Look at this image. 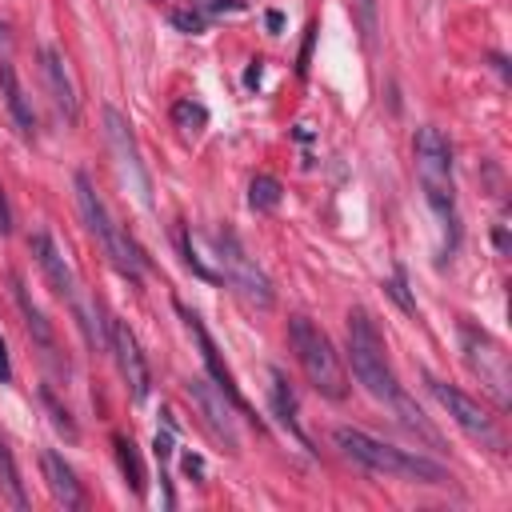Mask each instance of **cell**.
I'll return each mask as SVG.
<instances>
[{
  "mask_svg": "<svg viewBox=\"0 0 512 512\" xmlns=\"http://www.w3.org/2000/svg\"><path fill=\"white\" fill-rule=\"evenodd\" d=\"M40 468H44V484H48V492H52L56 504H64V508H84V488H80L76 472L64 464L60 452H44V456H40Z\"/></svg>",
  "mask_w": 512,
  "mask_h": 512,
  "instance_id": "cell-14",
  "label": "cell"
},
{
  "mask_svg": "<svg viewBox=\"0 0 512 512\" xmlns=\"http://www.w3.org/2000/svg\"><path fill=\"white\" fill-rule=\"evenodd\" d=\"M360 16H364V28L372 32V20H376V8H372V0H360Z\"/></svg>",
  "mask_w": 512,
  "mask_h": 512,
  "instance_id": "cell-27",
  "label": "cell"
},
{
  "mask_svg": "<svg viewBox=\"0 0 512 512\" xmlns=\"http://www.w3.org/2000/svg\"><path fill=\"white\" fill-rule=\"evenodd\" d=\"M104 136H108V148H112V156H116L120 180H124L128 192L140 200V208H152V180H148V168H144V160H140L132 124H128L116 108H104Z\"/></svg>",
  "mask_w": 512,
  "mask_h": 512,
  "instance_id": "cell-7",
  "label": "cell"
},
{
  "mask_svg": "<svg viewBox=\"0 0 512 512\" xmlns=\"http://www.w3.org/2000/svg\"><path fill=\"white\" fill-rule=\"evenodd\" d=\"M0 488L8 492V500L16 504V508H28V492H24V484H20V468H16V460H12V448L0 440Z\"/></svg>",
  "mask_w": 512,
  "mask_h": 512,
  "instance_id": "cell-20",
  "label": "cell"
},
{
  "mask_svg": "<svg viewBox=\"0 0 512 512\" xmlns=\"http://www.w3.org/2000/svg\"><path fill=\"white\" fill-rule=\"evenodd\" d=\"M348 360H352L356 380H360L376 400L392 404L408 428H420L428 440H436V432L420 420V408H412V404L404 400V392H400V384H396V372H392V364H388V356H384V336L376 332V324H372V316H368L364 308H352V312H348Z\"/></svg>",
  "mask_w": 512,
  "mask_h": 512,
  "instance_id": "cell-1",
  "label": "cell"
},
{
  "mask_svg": "<svg viewBox=\"0 0 512 512\" xmlns=\"http://www.w3.org/2000/svg\"><path fill=\"white\" fill-rule=\"evenodd\" d=\"M428 388H432V396L448 408V416H452L468 436L488 440L492 448H500V444H504V440H500L496 420L488 416V408H480V400H472L468 392H460V388H452V384H444V380H428Z\"/></svg>",
  "mask_w": 512,
  "mask_h": 512,
  "instance_id": "cell-9",
  "label": "cell"
},
{
  "mask_svg": "<svg viewBox=\"0 0 512 512\" xmlns=\"http://www.w3.org/2000/svg\"><path fill=\"white\" fill-rule=\"evenodd\" d=\"M72 188H76V208H80L88 232L100 240V248H104V256L112 260V268H116L128 284H140V276H144V256H140V248L132 244V236L116 224V216L108 212V204L100 200V192L92 188V180H88L84 172L72 176Z\"/></svg>",
  "mask_w": 512,
  "mask_h": 512,
  "instance_id": "cell-3",
  "label": "cell"
},
{
  "mask_svg": "<svg viewBox=\"0 0 512 512\" xmlns=\"http://www.w3.org/2000/svg\"><path fill=\"white\" fill-rule=\"evenodd\" d=\"M0 92H4V104H8V112L16 120V128L24 136H32L36 132V112H32V104H28V96H24V88H20V80H16L8 60H0Z\"/></svg>",
  "mask_w": 512,
  "mask_h": 512,
  "instance_id": "cell-17",
  "label": "cell"
},
{
  "mask_svg": "<svg viewBox=\"0 0 512 512\" xmlns=\"http://www.w3.org/2000/svg\"><path fill=\"white\" fill-rule=\"evenodd\" d=\"M184 472H188V476H200V472H204L200 456H184Z\"/></svg>",
  "mask_w": 512,
  "mask_h": 512,
  "instance_id": "cell-28",
  "label": "cell"
},
{
  "mask_svg": "<svg viewBox=\"0 0 512 512\" xmlns=\"http://www.w3.org/2000/svg\"><path fill=\"white\" fill-rule=\"evenodd\" d=\"M172 124H176L180 132H200V128L208 124V108L196 104V100H176V104H172Z\"/></svg>",
  "mask_w": 512,
  "mask_h": 512,
  "instance_id": "cell-22",
  "label": "cell"
},
{
  "mask_svg": "<svg viewBox=\"0 0 512 512\" xmlns=\"http://www.w3.org/2000/svg\"><path fill=\"white\" fill-rule=\"evenodd\" d=\"M0 236H12V208H8L4 188H0Z\"/></svg>",
  "mask_w": 512,
  "mask_h": 512,
  "instance_id": "cell-25",
  "label": "cell"
},
{
  "mask_svg": "<svg viewBox=\"0 0 512 512\" xmlns=\"http://www.w3.org/2000/svg\"><path fill=\"white\" fill-rule=\"evenodd\" d=\"M108 352H116V364H120V376L128 380L132 400H144L152 388V372H148V360L124 320H108Z\"/></svg>",
  "mask_w": 512,
  "mask_h": 512,
  "instance_id": "cell-11",
  "label": "cell"
},
{
  "mask_svg": "<svg viewBox=\"0 0 512 512\" xmlns=\"http://www.w3.org/2000/svg\"><path fill=\"white\" fill-rule=\"evenodd\" d=\"M216 260H220V276L248 300V304H256V308H272V300H276V292H272V280H268V272L244 252V244H240V236L232 232V228H220L216 232Z\"/></svg>",
  "mask_w": 512,
  "mask_h": 512,
  "instance_id": "cell-6",
  "label": "cell"
},
{
  "mask_svg": "<svg viewBox=\"0 0 512 512\" xmlns=\"http://www.w3.org/2000/svg\"><path fill=\"white\" fill-rule=\"evenodd\" d=\"M332 440H336V448L344 456H352L368 472L396 476V480H408V484H436V488L452 480L436 460H428L420 452H408V448H396V444H384V440H376V436H368L360 428H336Z\"/></svg>",
  "mask_w": 512,
  "mask_h": 512,
  "instance_id": "cell-2",
  "label": "cell"
},
{
  "mask_svg": "<svg viewBox=\"0 0 512 512\" xmlns=\"http://www.w3.org/2000/svg\"><path fill=\"white\" fill-rule=\"evenodd\" d=\"M248 204H252L256 212L276 208V204H280V180H276V176H268V172L252 176V184H248Z\"/></svg>",
  "mask_w": 512,
  "mask_h": 512,
  "instance_id": "cell-21",
  "label": "cell"
},
{
  "mask_svg": "<svg viewBox=\"0 0 512 512\" xmlns=\"http://www.w3.org/2000/svg\"><path fill=\"white\" fill-rule=\"evenodd\" d=\"M412 156H416V176H420V188H424V200L428 208L448 224L456 228V192H452V148L444 140L440 128H420L416 140H412Z\"/></svg>",
  "mask_w": 512,
  "mask_h": 512,
  "instance_id": "cell-5",
  "label": "cell"
},
{
  "mask_svg": "<svg viewBox=\"0 0 512 512\" xmlns=\"http://www.w3.org/2000/svg\"><path fill=\"white\" fill-rule=\"evenodd\" d=\"M172 24L180 28V32H204V12H196V8H176L172 12Z\"/></svg>",
  "mask_w": 512,
  "mask_h": 512,
  "instance_id": "cell-24",
  "label": "cell"
},
{
  "mask_svg": "<svg viewBox=\"0 0 512 512\" xmlns=\"http://www.w3.org/2000/svg\"><path fill=\"white\" fill-rule=\"evenodd\" d=\"M112 448H116V464H120V472H124L128 488H132L136 496H144V464H140L136 444H132L128 436H112Z\"/></svg>",
  "mask_w": 512,
  "mask_h": 512,
  "instance_id": "cell-19",
  "label": "cell"
},
{
  "mask_svg": "<svg viewBox=\"0 0 512 512\" xmlns=\"http://www.w3.org/2000/svg\"><path fill=\"white\" fill-rule=\"evenodd\" d=\"M288 340H292V352H296L308 384L328 400H344L348 396V376H344V364H340L332 340L308 316H292L288 320Z\"/></svg>",
  "mask_w": 512,
  "mask_h": 512,
  "instance_id": "cell-4",
  "label": "cell"
},
{
  "mask_svg": "<svg viewBox=\"0 0 512 512\" xmlns=\"http://www.w3.org/2000/svg\"><path fill=\"white\" fill-rule=\"evenodd\" d=\"M268 400H272V412H276V420L288 428V436L296 440V444H304L308 448V436H304V428H300V420H296V396H292V388H288V380H284V372L280 368H268Z\"/></svg>",
  "mask_w": 512,
  "mask_h": 512,
  "instance_id": "cell-15",
  "label": "cell"
},
{
  "mask_svg": "<svg viewBox=\"0 0 512 512\" xmlns=\"http://www.w3.org/2000/svg\"><path fill=\"white\" fill-rule=\"evenodd\" d=\"M40 72H44V84H48V92H52V104H56L68 120H76V116H80L76 88H72V76H68V68H64V56H60L52 44L40 48Z\"/></svg>",
  "mask_w": 512,
  "mask_h": 512,
  "instance_id": "cell-13",
  "label": "cell"
},
{
  "mask_svg": "<svg viewBox=\"0 0 512 512\" xmlns=\"http://www.w3.org/2000/svg\"><path fill=\"white\" fill-rule=\"evenodd\" d=\"M40 400H44V408L52 412V424H56V428H60V432H64L68 440H76V424H72L68 408H60V404H56V396H52L48 388H40Z\"/></svg>",
  "mask_w": 512,
  "mask_h": 512,
  "instance_id": "cell-23",
  "label": "cell"
},
{
  "mask_svg": "<svg viewBox=\"0 0 512 512\" xmlns=\"http://www.w3.org/2000/svg\"><path fill=\"white\" fill-rule=\"evenodd\" d=\"M4 44H8V36H4V24H0V48H4Z\"/></svg>",
  "mask_w": 512,
  "mask_h": 512,
  "instance_id": "cell-29",
  "label": "cell"
},
{
  "mask_svg": "<svg viewBox=\"0 0 512 512\" xmlns=\"http://www.w3.org/2000/svg\"><path fill=\"white\" fill-rule=\"evenodd\" d=\"M12 292H16V304H20V312H24V324H28L32 340H36L44 352H56V336H52V324L44 320L40 304L28 296V288H24V280H20V276H12Z\"/></svg>",
  "mask_w": 512,
  "mask_h": 512,
  "instance_id": "cell-18",
  "label": "cell"
},
{
  "mask_svg": "<svg viewBox=\"0 0 512 512\" xmlns=\"http://www.w3.org/2000/svg\"><path fill=\"white\" fill-rule=\"evenodd\" d=\"M460 340H464V356H468L472 372H480V380L492 388L496 404L508 408L512 404V392H508V352L484 328H472V324H460Z\"/></svg>",
  "mask_w": 512,
  "mask_h": 512,
  "instance_id": "cell-8",
  "label": "cell"
},
{
  "mask_svg": "<svg viewBox=\"0 0 512 512\" xmlns=\"http://www.w3.org/2000/svg\"><path fill=\"white\" fill-rule=\"evenodd\" d=\"M180 316H184V324H188V332L196 336V344H200V356H204V364H208V372H212V380L240 404V396H236V384H232V376H228V368H224V360H220V352H216V344H212V336L204 332V324H200V316L196 312H188V308H180Z\"/></svg>",
  "mask_w": 512,
  "mask_h": 512,
  "instance_id": "cell-16",
  "label": "cell"
},
{
  "mask_svg": "<svg viewBox=\"0 0 512 512\" xmlns=\"http://www.w3.org/2000/svg\"><path fill=\"white\" fill-rule=\"evenodd\" d=\"M8 380H12V360H8V344L0 336V384H8Z\"/></svg>",
  "mask_w": 512,
  "mask_h": 512,
  "instance_id": "cell-26",
  "label": "cell"
},
{
  "mask_svg": "<svg viewBox=\"0 0 512 512\" xmlns=\"http://www.w3.org/2000/svg\"><path fill=\"white\" fill-rule=\"evenodd\" d=\"M28 248H32V260L40 264L44 280L52 284V292L68 300V296L76 292V276H72V268H68V260H64V252H60V244H56L48 232H32V236H28Z\"/></svg>",
  "mask_w": 512,
  "mask_h": 512,
  "instance_id": "cell-12",
  "label": "cell"
},
{
  "mask_svg": "<svg viewBox=\"0 0 512 512\" xmlns=\"http://www.w3.org/2000/svg\"><path fill=\"white\" fill-rule=\"evenodd\" d=\"M188 396L196 400L204 424L212 428V436L220 444H228V452L240 448V436H236V420H232V396L220 388V384H208V380H188Z\"/></svg>",
  "mask_w": 512,
  "mask_h": 512,
  "instance_id": "cell-10",
  "label": "cell"
}]
</instances>
